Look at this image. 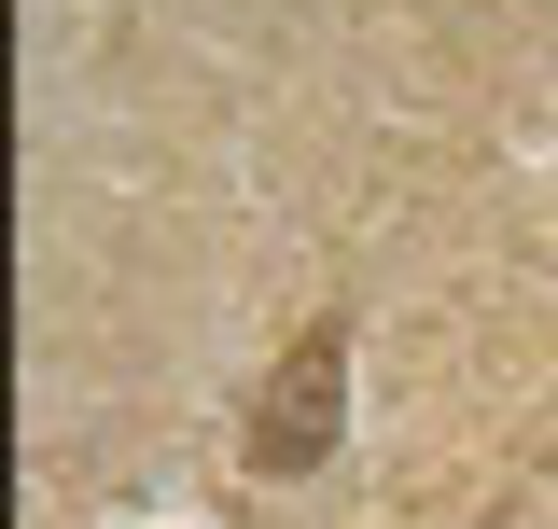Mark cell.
Listing matches in <instances>:
<instances>
[{"label": "cell", "mask_w": 558, "mask_h": 529, "mask_svg": "<svg viewBox=\"0 0 558 529\" xmlns=\"http://www.w3.org/2000/svg\"><path fill=\"white\" fill-rule=\"evenodd\" d=\"M336 391H349V334L322 321L307 348H293V377L266 391V418H252V460H266V473H307L322 432H336Z\"/></svg>", "instance_id": "cell-1"}]
</instances>
